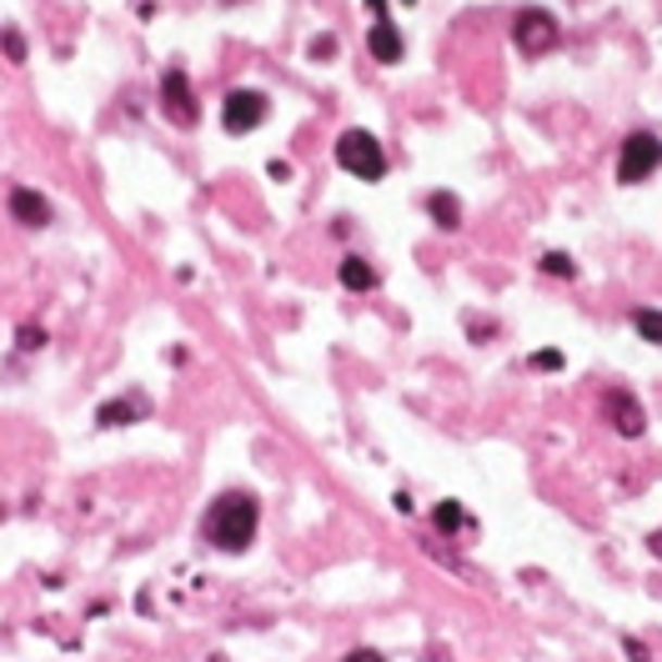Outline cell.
<instances>
[{"mask_svg":"<svg viewBox=\"0 0 662 662\" xmlns=\"http://www.w3.org/2000/svg\"><path fill=\"white\" fill-rule=\"evenodd\" d=\"M266 111H272V101L261 91H232L221 101V126L232 130V136H247V130H257L266 121Z\"/></svg>","mask_w":662,"mask_h":662,"instance_id":"5b68a950","label":"cell"},{"mask_svg":"<svg viewBox=\"0 0 662 662\" xmlns=\"http://www.w3.org/2000/svg\"><path fill=\"white\" fill-rule=\"evenodd\" d=\"M366 51H372V61H382V65L402 61L407 40H402V30H397V21H391V15H377V21H372V30H366Z\"/></svg>","mask_w":662,"mask_h":662,"instance_id":"ba28073f","label":"cell"},{"mask_svg":"<svg viewBox=\"0 0 662 662\" xmlns=\"http://www.w3.org/2000/svg\"><path fill=\"white\" fill-rule=\"evenodd\" d=\"M512 40H517V51H522V55H547V51H558V40H562L558 15L542 11V5H522L517 21H512Z\"/></svg>","mask_w":662,"mask_h":662,"instance_id":"3957f363","label":"cell"},{"mask_svg":"<svg viewBox=\"0 0 662 662\" xmlns=\"http://www.w3.org/2000/svg\"><path fill=\"white\" fill-rule=\"evenodd\" d=\"M627 658H633V662H648V648H642V642H633V637H627Z\"/></svg>","mask_w":662,"mask_h":662,"instance_id":"44dd1931","label":"cell"},{"mask_svg":"<svg viewBox=\"0 0 662 662\" xmlns=\"http://www.w3.org/2000/svg\"><path fill=\"white\" fill-rule=\"evenodd\" d=\"M11 216L21 226H46L51 221V207H46V196H36L30 186H15L11 191Z\"/></svg>","mask_w":662,"mask_h":662,"instance_id":"9c48e42d","label":"cell"},{"mask_svg":"<svg viewBox=\"0 0 662 662\" xmlns=\"http://www.w3.org/2000/svg\"><path fill=\"white\" fill-rule=\"evenodd\" d=\"M341 286H351V291H372V286H377V272H372L362 257H347L341 261Z\"/></svg>","mask_w":662,"mask_h":662,"instance_id":"8fae6325","label":"cell"},{"mask_svg":"<svg viewBox=\"0 0 662 662\" xmlns=\"http://www.w3.org/2000/svg\"><path fill=\"white\" fill-rule=\"evenodd\" d=\"M633 326L637 337L652 341V347H662V312H652V307H642V312H633Z\"/></svg>","mask_w":662,"mask_h":662,"instance_id":"5bb4252c","label":"cell"},{"mask_svg":"<svg viewBox=\"0 0 662 662\" xmlns=\"http://www.w3.org/2000/svg\"><path fill=\"white\" fill-rule=\"evenodd\" d=\"M337 166L351 171L357 182H382L387 176V157H382V141L372 136V130H341L337 141Z\"/></svg>","mask_w":662,"mask_h":662,"instance_id":"7a4b0ae2","label":"cell"},{"mask_svg":"<svg viewBox=\"0 0 662 662\" xmlns=\"http://www.w3.org/2000/svg\"><path fill=\"white\" fill-rule=\"evenodd\" d=\"M432 522H437V533H462V527H467V512H462V502H437Z\"/></svg>","mask_w":662,"mask_h":662,"instance_id":"4fadbf2b","label":"cell"},{"mask_svg":"<svg viewBox=\"0 0 662 662\" xmlns=\"http://www.w3.org/2000/svg\"><path fill=\"white\" fill-rule=\"evenodd\" d=\"M40 341H46V337H40V326H21V347H26V351H36Z\"/></svg>","mask_w":662,"mask_h":662,"instance_id":"d6986e66","label":"cell"},{"mask_svg":"<svg viewBox=\"0 0 662 662\" xmlns=\"http://www.w3.org/2000/svg\"><path fill=\"white\" fill-rule=\"evenodd\" d=\"M427 207H432V216H437L441 232H452L457 221H462V211H457V196H452V191H432Z\"/></svg>","mask_w":662,"mask_h":662,"instance_id":"7c38bea8","label":"cell"},{"mask_svg":"<svg viewBox=\"0 0 662 662\" xmlns=\"http://www.w3.org/2000/svg\"><path fill=\"white\" fill-rule=\"evenodd\" d=\"M602 412H608V422L623 432V437H642V427H648V416H642L637 397H633V391H623V387H612L608 397H602Z\"/></svg>","mask_w":662,"mask_h":662,"instance_id":"52a82bcc","label":"cell"},{"mask_svg":"<svg viewBox=\"0 0 662 662\" xmlns=\"http://www.w3.org/2000/svg\"><path fill=\"white\" fill-rule=\"evenodd\" d=\"M527 366H533V372H558L562 351H533V357H527Z\"/></svg>","mask_w":662,"mask_h":662,"instance_id":"e0dca14e","label":"cell"},{"mask_svg":"<svg viewBox=\"0 0 662 662\" xmlns=\"http://www.w3.org/2000/svg\"><path fill=\"white\" fill-rule=\"evenodd\" d=\"M341 662H387V658H382V652H372V648H357V652H347Z\"/></svg>","mask_w":662,"mask_h":662,"instance_id":"ffe728a7","label":"cell"},{"mask_svg":"<svg viewBox=\"0 0 662 662\" xmlns=\"http://www.w3.org/2000/svg\"><path fill=\"white\" fill-rule=\"evenodd\" d=\"M542 272H547V276H562V282H567V276H572V261L562 257V251H547V257H542Z\"/></svg>","mask_w":662,"mask_h":662,"instance_id":"2e32d148","label":"cell"},{"mask_svg":"<svg viewBox=\"0 0 662 662\" xmlns=\"http://www.w3.org/2000/svg\"><path fill=\"white\" fill-rule=\"evenodd\" d=\"M658 166H662V141L652 130H633L623 141V157H617V182L637 186V182H648Z\"/></svg>","mask_w":662,"mask_h":662,"instance_id":"277c9868","label":"cell"},{"mask_svg":"<svg viewBox=\"0 0 662 662\" xmlns=\"http://www.w3.org/2000/svg\"><path fill=\"white\" fill-rule=\"evenodd\" d=\"M161 111H166L171 126H196L201 105H196V91H191V80H186V71H166V76H161Z\"/></svg>","mask_w":662,"mask_h":662,"instance_id":"8992f818","label":"cell"},{"mask_svg":"<svg viewBox=\"0 0 662 662\" xmlns=\"http://www.w3.org/2000/svg\"><path fill=\"white\" fill-rule=\"evenodd\" d=\"M332 51H337V36H316V40H312V55H316V61H326Z\"/></svg>","mask_w":662,"mask_h":662,"instance_id":"ac0fdd59","label":"cell"},{"mask_svg":"<svg viewBox=\"0 0 662 662\" xmlns=\"http://www.w3.org/2000/svg\"><path fill=\"white\" fill-rule=\"evenodd\" d=\"M0 51H5L15 65H21V61H26V36H21L15 26H5V30H0Z\"/></svg>","mask_w":662,"mask_h":662,"instance_id":"9a60e30c","label":"cell"},{"mask_svg":"<svg viewBox=\"0 0 662 662\" xmlns=\"http://www.w3.org/2000/svg\"><path fill=\"white\" fill-rule=\"evenodd\" d=\"M211 662H221V658H211Z\"/></svg>","mask_w":662,"mask_h":662,"instance_id":"7402d4cb","label":"cell"},{"mask_svg":"<svg viewBox=\"0 0 662 662\" xmlns=\"http://www.w3.org/2000/svg\"><path fill=\"white\" fill-rule=\"evenodd\" d=\"M141 416H146V397H116V402H105L96 412V422L101 427H126V422H141Z\"/></svg>","mask_w":662,"mask_h":662,"instance_id":"30bf717a","label":"cell"},{"mask_svg":"<svg viewBox=\"0 0 662 662\" xmlns=\"http://www.w3.org/2000/svg\"><path fill=\"white\" fill-rule=\"evenodd\" d=\"M257 502L247 492H226L211 502L207 512V542H216L221 552H247V542L257 537Z\"/></svg>","mask_w":662,"mask_h":662,"instance_id":"6da1fadb","label":"cell"}]
</instances>
